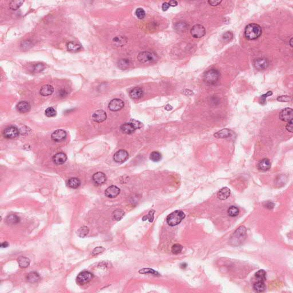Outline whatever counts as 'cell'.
Masks as SVG:
<instances>
[{"label":"cell","instance_id":"cell-48","mask_svg":"<svg viewBox=\"0 0 293 293\" xmlns=\"http://www.w3.org/2000/svg\"><path fill=\"white\" fill-rule=\"evenodd\" d=\"M44 65L42 64L39 63V64H37L34 66L33 69L34 72H36V73L37 72H37H40L42 71L44 69Z\"/></svg>","mask_w":293,"mask_h":293},{"label":"cell","instance_id":"cell-34","mask_svg":"<svg viewBox=\"0 0 293 293\" xmlns=\"http://www.w3.org/2000/svg\"><path fill=\"white\" fill-rule=\"evenodd\" d=\"M124 215V212L120 209H117L114 211L112 213L113 219L117 221H119L123 218Z\"/></svg>","mask_w":293,"mask_h":293},{"label":"cell","instance_id":"cell-23","mask_svg":"<svg viewBox=\"0 0 293 293\" xmlns=\"http://www.w3.org/2000/svg\"><path fill=\"white\" fill-rule=\"evenodd\" d=\"M271 168V163L268 159H263L259 161L258 164V168L262 171H266Z\"/></svg>","mask_w":293,"mask_h":293},{"label":"cell","instance_id":"cell-16","mask_svg":"<svg viewBox=\"0 0 293 293\" xmlns=\"http://www.w3.org/2000/svg\"><path fill=\"white\" fill-rule=\"evenodd\" d=\"M120 190L117 187L115 186H109L105 191V195L108 198H113L120 194Z\"/></svg>","mask_w":293,"mask_h":293},{"label":"cell","instance_id":"cell-14","mask_svg":"<svg viewBox=\"0 0 293 293\" xmlns=\"http://www.w3.org/2000/svg\"><path fill=\"white\" fill-rule=\"evenodd\" d=\"M66 137V132L62 129H57L52 134V139L55 142H61L64 141Z\"/></svg>","mask_w":293,"mask_h":293},{"label":"cell","instance_id":"cell-8","mask_svg":"<svg viewBox=\"0 0 293 293\" xmlns=\"http://www.w3.org/2000/svg\"><path fill=\"white\" fill-rule=\"evenodd\" d=\"M19 133L20 132L18 128L14 126H10L6 127L4 130L3 136L6 139H12L18 136Z\"/></svg>","mask_w":293,"mask_h":293},{"label":"cell","instance_id":"cell-44","mask_svg":"<svg viewBox=\"0 0 293 293\" xmlns=\"http://www.w3.org/2000/svg\"><path fill=\"white\" fill-rule=\"evenodd\" d=\"M136 16L139 18V19H143L145 17V12L144 9L142 8H137L136 9Z\"/></svg>","mask_w":293,"mask_h":293},{"label":"cell","instance_id":"cell-43","mask_svg":"<svg viewBox=\"0 0 293 293\" xmlns=\"http://www.w3.org/2000/svg\"><path fill=\"white\" fill-rule=\"evenodd\" d=\"M139 272L141 273V274H147V273H149V274H153L155 275H156V276H159L160 274L158 273V272L155 271V270H153V269H151V268H144V269H141L140 271H139Z\"/></svg>","mask_w":293,"mask_h":293},{"label":"cell","instance_id":"cell-1","mask_svg":"<svg viewBox=\"0 0 293 293\" xmlns=\"http://www.w3.org/2000/svg\"><path fill=\"white\" fill-rule=\"evenodd\" d=\"M262 33V28L256 24H250L244 29V36L248 40H256L260 37Z\"/></svg>","mask_w":293,"mask_h":293},{"label":"cell","instance_id":"cell-56","mask_svg":"<svg viewBox=\"0 0 293 293\" xmlns=\"http://www.w3.org/2000/svg\"><path fill=\"white\" fill-rule=\"evenodd\" d=\"M172 108H173V107H172L171 105H169V104H167L165 107V110H167V111H171V110L172 109Z\"/></svg>","mask_w":293,"mask_h":293},{"label":"cell","instance_id":"cell-47","mask_svg":"<svg viewBox=\"0 0 293 293\" xmlns=\"http://www.w3.org/2000/svg\"><path fill=\"white\" fill-rule=\"evenodd\" d=\"M272 95V92L271 91H268L267 92V93L264 94V95H263L262 96H261L260 97V104H264L266 103V98L268 97V96H270Z\"/></svg>","mask_w":293,"mask_h":293},{"label":"cell","instance_id":"cell-29","mask_svg":"<svg viewBox=\"0 0 293 293\" xmlns=\"http://www.w3.org/2000/svg\"><path fill=\"white\" fill-rule=\"evenodd\" d=\"M131 65H132L131 61L129 60L126 59V58L121 59L120 61H119V62H118V66H119V68H120L122 70H125V69H128V68L131 66Z\"/></svg>","mask_w":293,"mask_h":293},{"label":"cell","instance_id":"cell-24","mask_svg":"<svg viewBox=\"0 0 293 293\" xmlns=\"http://www.w3.org/2000/svg\"><path fill=\"white\" fill-rule=\"evenodd\" d=\"M54 92L53 87L50 85H45L42 86L40 91V95L43 96H47L52 95Z\"/></svg>","mask_w":293,"mask_h":293},{"label":"cell","instance_id":"cell-49","mask_svg":"<svg viewBox=\"0 0 293 293\" xmlns=\"http://www.w3.org/2000/svg\"><path fill=\"white\" fill-rule=\"evenodd\" d=\"M291 100V97L289 96H281L277 98V100L281 102H288Z\"/></svg>","mask_w":293,"mask_h":293},{"label":"cell","instance_id":"cell-32","mask_svg":"<svg viewBox=\"0 0 293 293\" xmlns=\"http://www.w3.org/2000/svg\"><path fill=\"white\" fill-rule=\"evenodd\" d=\"M127 39L125 37L118 36L113 38V42L114 44L117 46H123L126 44Z\"/></svg>","mask_w":293,"mask_h":293},{"label":"cell","instance_id":"cell-11","mask_svg":"<svg viewBox=\"0 0 293 293\" xmlns=\"http://www.w3.org/2000/svg\"><path fill=\"white\" fill-rule=\"evenodd\" d=\"M293 109L290 108H286L280 112L279 117L282 121L289 122L293 121Z\"/></svg>","mask_w":293,"mask_h":293},{"label":"cell","instance_id":"cell-39","mask_svg":"<svg viewBox=\"0 0 293 293\" xmlns=\"http://www.w3.org/2000/svg\"><path fill=\"white\" fill-rule=\"evenodd\" d=\"M240 212L239 209L236 206H231L228 209V215L231 217H235L238 215Z\"/></svg>","mask_w":293,"mask_h":293},{"label":"cell","instance_id":"cell-25","mask_svg":"<svg viewBox=\"0 0 293 293\" xmlns=\"http://www.w3.org/2000/svg\"><path fill=\"white\" fill-rule=\"evenodd\" d=\"M67 49L72 52H76L81 49V46L77 42H70L67 44Z\"/></svg>","mask_w":293,"mask_h":293},{"label":"cell","instance_id":"cell-50","mask_svg":"<svg viewBox=\"0 0 293 293\" xmlns=\"http://www.w3.org/2000/svg\"><path fill=\"white\" fill-rule=\"evenodd\" d=\"M286 129H287V131L288 132H290V133H293V121H291L288 122V123L287 124L286 126Z\"/></svg>","mask_w":293,"mask_h":293},{"label":"cell","instance_id":"cell-40","mask_svg":"<svg viewBox=\"0 0 293 293\" xmlns=\"http://www.w3.org/2000/svg\"><path fill=\"white\" fill-rule=\"evenodd\" d=\"M183 247L182 245L179 244H175L172 246L171 248V251L173 254H178L182 252Z\"/></svg>","mask_w":293,"mask_h":293},{"label":"cell","instance_id":"cell-19","mask_svg":"<svg viewBox=\"0 0 293 293\" xmlns=\"http://www.w3.org/2000/svg\"><path fill=\"white\" fill-rule=\"evenodd\" d=\"M144 94V91L140 87H135L129 92V96L133 99H139Z\"/></svg>","mask_w":293,"mask_h":293},{"label":"cell","instance_id":"cell-20","mask_svg":"<svg viewBox=\"0 0 293 293\" xmlns=\"http://www.w3.org/2000/svg\"><path fill=\"white\" fill-rule=\"evenodd\" d=\"M17 110L19 112L24 113L29 112L30 109V105L26 101H20L17 104L16 106Z\"/></svg>","mask_w":293,"mask_h":293},{"label":"cell","instance_id":"cell-4","mask_svg":"<svg viewBox=\"0 0 293 293\" xmlns=\"http://www.w3.org/2000/svg\"><path fill=\"white\" fill-rule=\"evenodd\" d=\"M220 77V72L215 69H211L207 71L204 74L203 80L205 83L209 85H214L219 81Z\"/></svg>","mask_w":293,"mask_h":293},{"label":"cell","instance_id":"cell-22","mask_svg":"<svg viewBox=\"0 0 293 293\" xmlns=\"http://www.w3.org/2000/svg\"><path fill=\"white\" fill-rule=\"evenodd\" d=\"M231 191L227 187H223L218 192V198L220 200H226L230 196Z\"/></svg>","mask_w":293,"mask_h":293},{"label":"cell","instance_id":"cell-51","mask_svg":"<svg viewBox=\"0 0 293 293\" xmlns=\"http://www.w3.org/2000/svg\"><path fill=\"white\" fill-rule=\"evenodd\" d=\"M222 2V1H208V3L211 6H218V5L220 4Z\"/></svg>","mask_w":293,"mask_h":293},{"label":"cell","instance_id":"cell-55","mask_svg":"<svg viewBox=\"0 0 293 293\" xmlns=\"http://www.w3.org/2000/svg\"><path fill=\"white\" fill-rule=\"evenodd\" d=\"M8 242H4L3 243L1 244V247L2 248H6L8 247L9 246Z\"/></svg>","mask_w":293,"mask_h":293},{"label":"cell","instance_id":"cell-5","mask_svg":"<svg viewBox=\"0 0 293 293\" xmlns=\"http://www.w3.org/2000/svg\"><path fill=\"white\" fill-rule=\"evenodd\" d=\"M137 59L143 64H151L156 62L159 59L157 54L153 52L144 51L138 54Z\"/></svg>","mask_w":293,"mask_h":293},{"label":"cell","instance_id":"cell-3","mask_svg":"<svg viewBox=\"0 0 293 293\" xmlns=\"http://www.w3.org/2000/svg\"><path fill=\"white\" fill-rule=\"evenodd\" d=\"M185 218V214L182 211H175L167 216V222L170 226L179 224Z\"/></svg>","mask_w":293,"mask_h":293},{"label":"cell","instance_id":"cell-6","mask_svg":"<svg viewBox=\"0 0 293 293\" xmlns=\"http://www.w3.org/2000/svg\"><path fill=\"white\" fill-rule=\"evenodd\" d=\"M142 124L139 121L132 119L129 123L123 124L120 129L122 132L125 134H132L134 133L137 129L141 128Z\"/></svg>","mask_w":293,"mask_h":293},{"label":"cell","instance_id":"cell-10","mask_svg":"<svg viewBox=\"0 0 293 293\" xmlns=\"http://www.w3.org/2000/svg\"><path fill=\"white\" fill-rule=\"evenodd\" d=\"M269 61L266 58H258L253 61L254 66L257 70H264L269 66Z\"/></svg>","mask_w":293,"mask_h":293},{"label":"cell","instance_id":"cell-45","mask_svg":"<svg viewBox=\"0 0 293 293\" xmlns=\"http://www.w3.org/2000/svg\"><path fill=\"white\" fill-rule=\"evenodd\" d=\"M154 214H155V211L151 210L149 211L148 214L144 216L143 219L144 220H147V219H148L149 222H152L153 221V220L154 219Z\"/></svg>","mask_w":293,"mask_h":293},{"label":"cell","instance_id":"cell-31","mask_svg":"<svg viewBox=\"0 0 293 293\" xmlns=\"http://www.w3.org/2000/svg\"><path fill=\"white\" fill-rule=\"evenodd\" d=\"M253 287L256 292L261 293V292H263L266 290V285L264 284V282L258 281L255 283H254V284L253 285Z\"/></svg>","mask_w":293,"mask_h":293},{"label":"cell","instance_id":"cell-42","mask_svg":"<svg viewBox=\"0 0 293 293\" xmlns=\"http://www.w3.org/2000/svg\"><path fill=\"white\" fill-rule=\"evenodd\" d=\"M45 114L47 117H54L56 115V111H55L53 108L49 107L46 109Z\"/></svg>","mask_w":293,"mask_h":293},{"label":"cell","instance_id":"cell-54","mask_svg":"<svg viewBox=\"0 0 293 293\" xmlns=\"http://www.w3.org/2000/svg\"><path fill=\"white\" fill-rule=\"evenodd\" d=\"M183 93L185 94L186 95H188V96H191V95H193L194 93L191 90H189V89H184L183 91Z\"/></svg>","mask_w":293,"mask_h":293},{"label":"cell","instance_id":"cell-15","mask_svg":"<svg viewBox=\"0 0 293 293\" xmlns=\"http://www.w3.org/2000/svg\"><path fill=\"white\" fill-rule=\"evenodd\" d=\"M106 119L107 113L105 112L101 109L96 111L92 115V119L97 123H101L106 120Z\"/></svg>","mask_w":293,"mask_h":293},{"label":"cell","instance_id":"cell-2","mask_svg":"<svg viewBox=\"0 0 293 293\" xmlns=\"http://www.w3.org/2000/svg\"><path fill=\"white\" fill-rule=\"evenodd\" d=\"M246 230L244 226H240L236 230L231 236L230 243L234 246H238L242 244L246 239Z\"/></svg>","mask_w":293,"mask_h":293},{"label":"cell","instance_id":"cell-36","mask_svg":"<svg viewBox=\"0 0 293 293\" xmlns=\"http://www.w3.org/2000/svg\"><path fill=\"white\" fill-rule=\"evenodd\" d=\"M23 3H24V1H18V0L12 1L9 4V7L13 10H16L19 8Z\"/></svg>","mask_w":293,"mask_h":293},{"label":"cell","instance_id":"cell-53","mask_svg":"<svg viewBox=\"0 0 293 293\" xmlns=\"http://www.w3.org/2000/svg\"><path fill=\"white\" fill-rule=\"evenodd\" d=\"M168 4H169L170 6H173V7H174V6H176L178 5V2H177L176 1H173V0H172V1H170L169 2H168Z\"/></svg>","mask_w":293,"mask_h":293},{"label":"cell","instance_id":"cell-21","mask_svg":"<svg viewBox=\"0 0 293 293\" xmlns=\"http://www.w3.org/2000/svg\"><path fill=\"white\" fill-rule=\"evenodd\" d=\"M233 133V132L229 129H223L219 132H216L214 134V136L216 138H220V139H224V138H227L229 137H231Z\"/></svg>","mask_w":293,"mask_h":293},{"label":"cell","instance_id":"cell-30","mask_svg":"<svg viewBox=\"0 0 293 293\" xmlns=\"http://www.w3.org/2000/svg\"><path fill=\"white\" fill-rule=\"evenodd\" d=\"M81 184V182L79 179L77 178H72L69 179L68 182V185L71 188L73 189H76L79 188Z\"/></svg>","mask_w":293,"mask_h":293},{"label":"cell","instance_id":"cell-37","mask_svg":"<svg viewBox=\"0 0 293 293\" xmlns=\"http://www.w3.org/2000/svg\"><path fill=\"white\" fill-rule=\"evenodd\" d=\"M150 159L154 162L160 161L162 159L161 154L157 151H153L150 155Z\"/></svg>","mask_w":293,"mask_h":293},{"label":"cell","instance_id":"cell-27","mask_svg":"<svg viewBox=\"0 0 293 293\" xmlns=\"http://www.w3.org/2000/svg\"><path fill=\"white\" fill-rule=\"evenodd\" d=\"M20 219L16 215L11 214L8 215L5 219V223L8 224H16L19 223Z\"/></svg>","mask_w":293,"mask_h":293},{"label":"cell","instance_id":"cell-35","mask_svg":"<svg viewBox=\"0 0 293 293\" xmlns=\"http://www.w3.org/2000/svg\"><path fill=\"white\" fill-rule=\"evenodd\" d=\"M255 277L257 281L264 282L266 280V272L263 270H260L255 273Z\"/></svg>","mask_w":293,"mask_h":293},{"label":"cell","instance_id":"cell-9","mask_svg":"<svg viewBox=\"0 0 293 293\" xmlns=\"http://www.w3.org/2000/svg\"><path fill=\"white\" fill-rule=\"evenodd\" d=\"M191 34L194 38H201L206 34V29L202 25L196 24L192 26L191 29Z\"/></svg>","mask_w":293,"mask_h":293},{"label":"cell","instance_id":"cell-38","mask_svg":"<svg viewBox=\"0 0 293 293\" xmlns=\"http://www.w3.org/2000/svg\"><path fill=\"white\" fill-rule=\"evenodd\" d=\"M89 228L88 227H86V226H83V227H80L79 229H78V230L77 231V236L81 237V238H84L85 236L88 235V232H89Z\"/></svg>","mask_w":293,"mask_h":293},{"label":"cell","instance_id":"cell-33","mask_svg":"<svg viewBox=\"0 0 293 293\" xmlns=\"http://www.w3.org/2000/svg\"><path fill=\"white\" fill-rule=\"evenodd\" d=\"M188 28V25L186 22L180 21L175 24V29H176V31L179 32H185Z\"/></svg>","mask_w":293,"mask_h":293},{"label":"cell","instance_id":"cell-12","mask_svg":"<svg viewBox=\"0 0 293 293\" xmlns=\"http://www.w3.org/2000/svg\"><path fill=\"white\" fill-rule=\"evenodd\" d=\"M129 155L127 151L124 149H120L114 154L113 160L118 163H122L128 159Z\"/></svg>","mask_w":293,"mask_h":293},{"label":"cell","instance_id":"cell-41","mask_svg":"<svg viewBox=\"0 0 293 293\" xmlns=\"http://www.w3.org/2000/svg\"><path fill=\"white\" fill-rule=\"evenodd\" d=\"M222 38V40L224 42H230L233 38V34L231 32L228 31L223 33Z\"/></svg>","mask_w":293,"mask_h":293},{"label":"cell","instance_id":"cell-17","mask_svg":"<svg viewBox=\"0 0 293 293\" xmlns=\"http://www.w3.org/2000/svg\"><path fill=\"white\" fill-rule=\"evenodd\" d=\"M92 179L97 185H101L107 180V176L101 172H98L93 175Z\"/></svg>","mask_w":293,"mask_h":293},{"label":"cell","instance_id":"cell-28","mask_svg":"<svg viewBox=\"0 0 293 293\" xmlns=\"http://www.w3.org/2000/svg\"><path fill=\"white\" fill-rule=\"evenodd\" d=\"M18 263L19 264L20 267L22 268H25L28 267L30 264V261L29 260V258L25 257V256H20L17 259Z\"/></svg>","mask_w":293,"mask_h":293},{"label":"cell","instance_id":"cell-7","mask_svg":"<svg viewBox=\"0 0 293 293\" xmlns=\"http://www.w3.org/2000/svg\"><path fill=\"white\" fill-rule=\"evenodd\" d=\"M93 277V275L89 271H83L81 272L76 278L77 283L80 285H83L88 283L92 280Z\"/></svg>","mask_w":293,"mask_h":293},{"label":"cell","instance_id":"cell-18","mask_svg":"<svg viewBox=\"0 0 293 293\" xmlns=\"http://www.w3.org/2000/svg\"><path fill=\"white\" fill-rule=\"evenodd\" d=\"M67 159V156L64 153L60 152L54 155L52 158L54 163L57 165L64 164Z\"/></svg>","mask_w":293,"mask_h":293},{"label":"cell","instance_id":"cell-46","mask_svg":"<svg viewBox=\"0 0 293 293\" xmlns=\"http://www.w3.org/2000/svg\"><path fill=\"white\" fill-rule=\"evenodd\" d=\"M105 250V249L103 247H96L95 249L93 250V251H92V255H93V256L97 255L99 254L100 253H102V252L104 251Z\"/></svg>","mask_w":293,"mask_h":293},{"label":"cell","instance_id":"cell-13","mask_svg":"<svg viewBox=\"0 0 293 293\" xmlns=\"http://www.w3.org/2000/svg\"><path fill=\"white\" fill-rule=\"evenodd\" d=\"M124 103L123 100L119 99H115L110 101L108 105V108L111 111H118L124 107Z\"/></svg>","mask_w":293,"mask_h":293},{"label":"cell","instance_id":"cell-57","mask_svg":"<svg viewBox=\"0 0 293 293\" xmlns=\"http://www.w3.org/2000/svg\"><path fill=\"white\" fill-rule=\"evenodd\" d=\"M289 44H290V46H291V47L293 46V38H291L290 40V42H289Z\"/></svg>","mask_w":293,"mask_h":293},{"label":"cell","instance_id":"cell-26","mask_svg":"<svg viewBox=\"0 0 293 293\" xmlns=\"http://www.w3.org/2000/svg\"><path fill=\"white\" fill-rule=\"evenodd\" d=\"M40 279L39 274L36 272H31L29 273L26 277V280L30 283H36Z\"/></svg>","mask_w":293,"mask_h":293},{"label":"cell","instance_id":"cell-52","mask_svg":"<svg viewBox=\"0 0 293 293\" xmlns=\"http://www.w3.org/2000/svg\"><path fill=\"white\" fill-rule=\"evenodd\" d=\"M169 6L168 2H164L162 5V9L163 11H167L169 9Z\"/></svg>","mask_w":293,"mask_h":293}]
</instances>
